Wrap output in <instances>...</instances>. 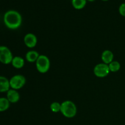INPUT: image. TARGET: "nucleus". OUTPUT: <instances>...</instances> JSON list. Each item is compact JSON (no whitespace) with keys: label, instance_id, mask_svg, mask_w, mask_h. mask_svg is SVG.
<instances>
[{"label":"nucleus","instance_id":"1","mask_svg":"<svg viewBox=\"0 0 125 125\" xmlns=\"http://www.w3.org/2000/svg\"><path fill=\"white\" fill-rule=\"evenodd\" d=\"M4 23L6 26L10 29H17L22 23V17L20 13L15 10H9L4 15Z\"/></svg>","mask_w":125,"mask_h":125},{"label":"nucleus","instance_id":"2","mask_svg":"<svg viewBox=\"0 0 125 125\" xmlns=\"http://www.w3.org/2000/svg\"><path fill=\"white\" fill-rule=\"evenodd\" d=\"M61 112L64 117L71 118L76 115L77 107L75 104L72 101L67 100L61 103Z\"/></svg>","mask_w":125,"mask_h":125},{"label":"nucleus","instance_id":"3","mask_svg":"<svg viewBox=\"0 0 125 125\" xmlns=\"http://www.w3.org/2000/svg\"><path fill=\"white\" fill-rule=\"evenodd\" d=\"M37 70L41 73H45L50 67V61L45 55H40L35 62Z\"/></svg>","mask_w":125,"mask_h":125},{"label":"nucleus","instance_id":"4","mask_svg":"<svg viewBox=\"0 0 125 125\" xmlns=\"http://www.w3.org/2000/svg\"><path fill=\"white\" fill-rule=\"evenodd\" d=\"M10 88L14 90H18L20 89L25 85L26 80L25 77L21 74H16L13 76L10 79Z\"/></svg>","mask_w":125,"mask_h":125},{"label":"nucleus","instance_id":"5","mask_svg":"<svg viewBox=\"0 0 125 125\" xmlns=\"http://www.w3.org/2000/svg\"><path fill=\"white\" fill-rule=\"evenodd\" d=\"M13 57L10 50L6 46H0V62L3 64H9Z\"/></svg>","mask_w":125,"mask_h":125},{"label":"nucleus","instance_id":"6","mask_svg":"<svg viewBox=\"0 0 125 125\" xmlns=\"http://www.w3.org/2000/svg\"><path fill=\"white\" fill-rule=\"evenodd\" d=\"M110 72L109 65L104 63H100L96 65L94 69V74L98 78H104L109 74Z\"/></svg>","mask_w":125,"mask_h":125},{"label":"nucleus","instance_id":"7","mask_svg":"<svg viewBox=\"0 0 125 125\" xmlns=\"http://www.w3.org/2000/svg\"><path fill=\"white\" fill-rule=\"evenodd\" d=\"M24 43L27 47L32 48L36 46L37 43V38L32 33H28L24 36Z\"/></svg>","mask_w":125,"mask_h":125},{"label":"nucleus","instance_id":"8","mask_svg":"<svg viewBox=\"0 0 125 125\" xmlns=\"http://www.w3.org/2000/svg\"><path fill=\"white\" fill-rule=\"evenodd\" d=\"M6 98L10 103H16L19 101L20 96L17 90L11 89L7 92Z\"/></svg>","mask_w":125,"mask_h":125},{"label":"nucleus","instance_id":"9","mask_svg":"<svg viewBox=\"0 0 125 125\" xmlns=\"http://www.w3.org/2000/svg\"><path fill=\"white\" fill-rule=\"evenodd\" d=\"M10 87L9 80L6 77L0 76V93L7 92Z\"/></svg>","mask_w":125,"mask_h":125},{"label":"nucleus","instance_id":"10","mask_svg":"<svg viewBox=\"0 0 125 125\" xmlns=\"http://www.w3.org/2000/svg\"><path fill=\"white\" fill-rule=\"evenodd\" d=\"M114 57V54L112 51L108 50H105L101 54V60L103 63L109 65L113 61Z\"/></svg>","mask_w":125,"mask_h":125},{"label":"nucleus","instance_id":"11","mask_svg":"<svg viewBox=\"0 0 125 125\" xmlns=\"http://www.w3.org/2000/svg\"><path fill=\"white\" fill-rule=\"evenodd\" d=\"M11 63L14 68L17 69H20L24 67V60L23 57L20 56H15V57H13Z\"/></svg>","mask_w":125,"mask_h":125},{"label":"nucleus","instance_id":"12","mask_svg":"<svg viewBox=\"0 0 125 125\" xmlns=\"http://www.w3.org/2000/svg\"><path fill=\"white\" fill-rule=\"evenodd\" d=\"M39 53L35 50H31L29 51L26 54V59L29 62H36L37 59L39 57Z\"/></svg>","mask_w":125,"mask_h":125},{"label":"nucleus","instance_id":"13","mask_svg":"<svg viewBox=\"0 0 125 125\" xmlns=\"http://www.w3.org/2000/svg\"><path fill=\"white\" fill-rule=\"evenodd\" d=\"M87 0H72V4L74 9L78 10L82 9L85 6Z\"/></svg>","mask_w":125,"mask_h":125},{"label":"nucleus","instance_id":"14","mask_svg":"<svg viewBox=\"0 0 125 125\" xmlns=\"http://www.w3.org/2000/svg\"><path fill=\"white\" fill-rule=\"evenodd\" d=\"M10 103L7 98H0V112L6 111L9 108Z\"/></svg>","mask_w":125,"mask_h":125},{"label":"nucleus","instance_id":"15","mask_svg":"<svg viewBox=\"0 0 125 125\" xmlns=\"http://www.w3.org/2000/svg\"><path fill=\"white\" fill-rule=\"evenodd\" d=\"M109 68L110 72H117L120 69L121 65L120 63L118 61H112V62L108 65Z\"/></svg>","mask_w":125,"mask_h":125},{"label":"nucleus","instance_id":"16","mask_svg":"<svg viewBox=\"0 0 125 125\" xmlns=\"http://www.w3.org/2000/svg\"><path fill=\"white\" fill-rule=\"evenodd\" d=\"M61 104L58 102H53L50 105V109L54 113L61 112Z\"/></svg>","mask_w":125,"mask_h":125},{"label":"nucleus","instance_id":"17","mask_svg":"<svg viewBox=\"0 0 125 125\" xmlns=\"http://www.w3.org/2000/svg\"><path fill=\"white\" fill-rule=\"evenodd\" d=\"M118 11H119V13L121 15L125 17V2H123L120 6Z\"/></svg>","mask_w":125,"mask_h":125},{"label":"nucleus","instance_id":"18","mask_svg":"<svg viewBox=\"0 0 125 125\" xmlns=\"http://www.w3.org/2000/svg\"><path fill=\"white\" fill-rule=\"evenodd\" d=\"M87 1H90V2H93V1H95V0H87Z\"/></svg>","mask_w":125,"mask_h":125},{"label":"nucleus","instance_id":"19","mask_svg":"<svg viewBox=\"0 0 125 125\" xmlns=\"http://www.w3.org/2000/svg\"><path fill=\"white\" fill-rule=\"evenodd\" d=\"M102 1H109V0H102Z\"/></svg>","mask_w":125,"mask_h":125}]
</instances>
